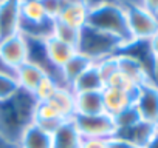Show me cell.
I'll return each instance as SVG.
<instances>
[{"label":"cell","mask_w":158,"mask_h":148,"mask_svg":"<svg viewBox=\"0 0 158 148\" xmlns=\"http://www.w3.org/2000/svg\"><path fill=\"white\" fill-rule=\"evenodd\" d=\"M116 62H118V71L123 72L126 77H129L138 88L152 82L149 66L133 54L127 51H121L116 54Z\"/></svg>","instance_id":"obj_8"},{"label":"cell","mask_w":158,"mask_h":148,"mask_svg":"<svg viewBox=\"0 0 158 148\" xmlns=\"http://www.w3.org/2000/svg\"><path fill=\"white\" fill-rule=\"evenodd\" d=\"M107 148H138L136 145H133L132 142L126 140V139H121L118 136H113L107 140Z\"/></svg>","instance_id":"obj_28"},{"label":"cell","mask_w":158,"mask_h":148,"mask_svg":"<svg viewBox=\"0 0 158 148\" xmlns=\"http://www.w3.org/2000/svg\"><path fill=\"white\" fill-rule=\"evenodd\" d=\"M76 49L79 54L85 56L93 63L116 56L118 53L123 51L118 40L90 26H84L81 29V37H79V43Z\"/></svg>","instance_id":"obj_3"},{"label":"cell","mask_w":158,"mask_h":148,"mask_svg":"<svg viewBox=\"0 0 158 148\" xmlns=\"http://www.w3.org/2000/svg\"><path fill=\"white\" fill-rule=\"evenodd\" d=\"M89 5V19L87 25L96 31H101L115 40L119 42L121 48L126 49L133 45L126 8L119 2H87Z\"/></svg>","instance_id":"obj_1"},{"label":"cell","mask_w":158,"mask_h":148,"mask_svg":"<svg viewBox=\"0 0 158 148\" xmlns=\"http://www.w3.org/2000/svg\"><path fill=\"white\" fill-rule=\"evenodd\" d=\"M116 136L132 142L138 148H147L150 145V142L158 136V125L141 120V122H138L136 125H133L127 130L118 131Z\"/></svg>","instance_id":"obj_13"},{"label":"cell","mask_w":158,"mask_h":148,"mask_svg":"<svg viewBox=\"0 0 158 148\" xmlns=\"http://www.w3.org/2000/svg\"><path fill=\"white\" fill-rule=\"evenodd\" d=\"M20 33V2H0V40Z\"/></svg>","instance_id":"obj_9"},{"label":"cell","mask_w":158,"mask_h":148,"mask_svg":"<svg viewBox=\"0 0 158 148\" xmlns=\"http://www.w3.org/2000/svg\"><path fill=\"white\" fill-rule=\"evenodd\" d=\"M51 22L47 17L42 0H25L20 2V25H42Z\"/></svg>","instance_id":"obj_20"},{"label":"cell","mask_w":158,"mask_h":148,"mask_svg":"<svg viewBox=\"0 0 158 148\" xmlns=\"http://www.w3.org/2000/svg\"><path fill=\"white\" fill-rule=\"evenodd\" d=\"M47 74H50V72L42 65L28 60L27 63H23L22 66H19L14 71V77L17 80L19 88L22 91H25V93L33 96V93L36 91L37 85L40 84V80L47 76Z\"/></svg>","instance_id":"obj_10"},{"label":"cell","mask_w":158,"mask_h":148,"mask_svg":"<svg viewBox=\"0 0 158 148\" xmlns=\"http://www.w3.org/2000/svg\"><path fill=\"white\" fill-rule=\"evenodd\" d=\"M87 19H89V5L87 2H62L60 6V13L57 16L56 20L73 26L76 29H82L87 25Z\"/></svg>","instance_id":"obj_12"},{"label":"cell","mask_w":158,"mask_h":148,"mask_svg":"<svg viewBox=\"0 0 158 148\" xmlns=\"http://www.w3.org/2000/svg\"><path fill=\"white\" fill-rule=\"evenodd\" d=\"M0 69H5V71H10V69H6V68H5V66L2 65V63H0ZM11 72H13V71H11Z\"/></svg>","instance_id":"obj_33"},{"label":"cell","mask_w":158,"mask_h":148,"mask_svg":"<svg viewBox=\"0 0 158 148\" xmlns=\"http://www.w3.org/2000/svg\"><path fill=\"white\" fill-rule=\"evenodd\" d=\"M141 3H143V6H144L147 11H150L153 16L158 17V0H155V2L149 0V2H141Z\"/></svg>","instance_id":"obj_31"},{"label":"cell","mask_w":158,"mask_h":148,"mask_svg":"<svg viewBox=\"0 0 158 148\" xmlns=\"http://www.w3.org/2000/svg\"><path fill=\"white\" fill-rule=\"evenodd\" d=\"M30 60V42L23 34H14L0 40V63L6 69L16 71Z\"/></svg>","instance_id":"obj_6"},{"label":"cell","mask_w":158,"mask_h":148,"mask_svg":"<svg viewBox=\"0 0 158 148\" xmlns=\"http://www.w3.org/2000/svg\"><path fill=\"white\" fill-rule=\"evenodd\" d=\"M102 113H106L102 91L74 94V116H96Z\"/></svg>","instance_id":"obj_15"},{"label":"cell","mask_w":158,"mask_h":148,"mask_svg":"<svg viewBox=\"0 0 158 148\" xmlns=\"http://www.w3.org/2000/svg\"><path fill=\"white\" fill-rule=\"evenodd\" d=\"M34 107V97L22 90L10 100L0 103V139L17 148L22 131L33 122Z\"/></svg>","instance_id":"obj_2"},{"label":"cell","mask_w":158,"mask_h":148,"mask_svg":"<svg viewBox=\"0 0 158 148\" xmlns=\"http://www.w3.org/2000/svg\"><path fill=\"white\" fill-rule=\"evenodd\" d=\"M53 148H81L82 136L79 134L73 120H64L51 133Z\"/></svg>","instance_id":"obj_14"},{"label":"cell","mask_w":158,"mask_h":148,"mask_svg":"<svg viewBox=\"0 0 158 148\" xmlns=\"http://www.w3.org/2000/svg\"><path fill=\"white\" fill-rule=\"evenodd\" d=\"M71 91L74 94L79 93H95V91H102L106 88V84L102 80V77L99 76V72L95 66V63L92 66H89L81 76H79L73 84H71Z\"/></svg>","instance_id":"obj_18"},{"label":"cell","mask_w":158,"mask_h":148,"mask_svg":"<svg viewBox=\"0 0 158 148\" xmlns=\"http://www.w3.org/2000/svg\"><path fill=\"white\" fill-rule=\"evenodd\" d=\"M44 6H45L47 17L53 22V20L57 19V16H59V13H60L62 2H54V0H50V2H44Z\"/></svg>","instance_id":"obj_27"},{"label":"cell","mask_w":158,"mask_h":148,"mask_svg":"<svg viewBox=\"0 0 158 148\" xmlns=\"http://www.w3.org/2000/svg\"><path fill=\"white\" fill-rule=\"evenodd\" d=\"M124 8L133 43H147L158 33V17L147 11L141 2L124 3Z\"/></svg>","instance_id":"obj_4"},{"label":"cell","mask_w":158,"mask_h":148,"mask_svg":"<svg viewBox=\"0 0 158 148\" xmlns=\"http://www.w3.org/2000/svg\"><path fill=\"white\" fill-rule=\"evenodd\" d=\"M113 120H115L116 133H118V131H123V130H127V128L136 125L138 122H141V117H139V114H138V111H136V108H135V105H133V107L124 110L123 113H119L118 116H115ZM115 136H116V134H115Z\"/></svg>","instance_id":"obj_24"},{"label":"cell","mask_w":158,"mask_h":148,"mask_svg":"<svg viewBox=\"0 0 158 148\" xmlns=\"http://www.w3.org/2000/svg\"><path fill=\"white\" fill-rule=\"evenodd\" d=\"M135 96H136V93L133 94V93H127V91H123V90L106 87L102 90V100H104L106 114L115 117L119 113H123L124 110L133 107Z\"/></svg>","instance_id":"obj_11"},{"label":"cell","mask_w":158,"mask_h":148,"mask_svg":"<svg viewBox=\"0 0 158 148\" xmlns=\"http://www.w3.org/2000/svg\"><path fill=\"white\" fill-rule=\"evenodd\" d=\"M51 36L56 37L57 40L68 43L74 48H77L79 43V37H81V29H76L73 26H68L59 20H53V29H51Z\"/></svg>","instance_id":"obj_21"},{"label":"cell","mask_w":158,"mask_h":148,"mask_svg":"<svg viewBox=\"0 0 158 148\" xmlns=\"http://www.w3.org/2000/svg\"><path fill=\"white\" fill-rule=\"evenodd\" d=\"M93 65V62L92 60H89L85 56H82V54H79V53H76L62 68H60V71H59V74H60V80H62V84H64V87H71V84L81 76V74L89 68V66H92Z\"/></svg>","instance_id":"obj_19"},{"label":"cell","mask_w":158,"mask_h":148,"mask_svg":"<svg viewBox=\"0 0 158 148\" xmlns=\"http://www.w3.org/2000/svg\"><path fill=\"white\" fill-rule=\"evenodd\" d=\"M109 139H82L81 148H107Z\"/></svg>","instance_id":"obj_29"},{"label":"cell","mask_w":158,"mask_h":148,"mask_svg":"<svg viewBox=\"0 0 158 148\" xmlns=\"http://www.w3.org/2000/svg\"><path fill=\"white\" fill-rule=\"evenodd\" d=\"M47 103L59 114L62 120H70L74 116V93L68 87H59Z\"/></svg>","instance_id":"obj_17"},{"label":"cell","mask_w":158,"mask_h":148,"mask_svg":"<svg viewBox=\"0 0 158 148\" xmlns=\"http://www.w3.org/2000/svg\"><path fill=\"white\" fill-rule=\"evenodd\" d=\"M106 87H110V88H116V90H123V91H127V93H136L138 91V87L129 79L126 77L123 72H115L113 76L107 80Z\"/></svg>","instance_id":"obj_25"},{"label":"cell","mask_w":158,"mask_h":148,"mask_svg":"<svg viewBox=\"0 0 158 148\" xmlns=\"http://www.w3.org/2000/svg\"><path fill=\"white\" fill-rule=\"evenodd\" d=\"M133 105L141 120L158 125V87H155L152 82L139 87Z\"/></svg>","instance_id":"obj_7"},{"label":"cell","mask_w":158,"mask_h":148,"mask_svg":"<svg viewBox=\"0 0 158 148\" xmlns=\"http://www.w3.org/2000/svg\"><path fill=\"white\" fill-rule=\"evenodd\" d=\"M19 91H20V88L14 77V72L0 69V103L10 100Z\"/></svg>","instance_id":"obj_22"},{"label":"cell","mask_w":158,"mask_h":148,"mask_svg":"<svg viewBox=\"0 0 158 148\" xmlns=\"http://www.w3.org/2000/svg\"><path fill=\"white\" fill-rule=\"evenodd\" d=\"M71 120L82 139H110L116 134L115 120L106 113L96 116H73Z\"/></svg>","instance_id":"obj_5"},{"label":"cell","mask_w":158,"mask_h":148,"mask_svg":"<svg viewBox=\"0 0 158 148\" xmlns=\"http://www.w3.org/2000/svg\"><path fill=\"white\" fill-rule=\"evenodd\" d=\"M17 148H53L51 133L31 122L22 131L17 140Z\"/></svg>","instance_id":"obj_16"},{"label":"cell","mask_w":158,"mask_h":148,"mask_svg":"<svg viewBox=\"0 0 158 148\" xmlns=\"http://www.w3.org/2000/svg\"><path fill=\"white\" fill-rule=\"evenodd\" d=\"M150 80L155 87H158V60L153 62L152 65V72H150Z\"/></svg>","instance_id":"obj_32"},{"label":"cell","mask_w":158,"mask_h":148,"mask_svg":"<svg viewBox=\"0 0 158 148\" xmlns=\"http://www.w3.org/2000/svg\"><path fill=\"white\" fill-rule=\"evenodd\" d=\"M99 76L102 77L104 84H107V80L113 76L115 72H118V62H116V56H112V57H107V59H102L99 62L95 63Z\"/></svg>","instance_id":"obj_26"},{"label":"cell","mask_w":158,"mask_h":148,"mask_svg":"<svg viewBox=\"0 0 158 148\" xmlns=\"http://www.w3.org/2000/svg\"><path fill=\"white\" fill-rule=\"evenodd\" d=\"M59 87H62V85L51 76V74H47V76L40 80V84L37 85L36 91L33 93V97H34L36 102H47L56 93V90Z\"/></svg>","instance_id":"obj_23"},{"label":"cell","mask_w":158,"mask_h":148,"mask_svg":"<svg viewBox=\"0 0 158 148\" xmlns=\"http://www.w3.org/2000/svg\"><path fill=\"white\" fill-rule=\"evenodd\" d=\"M147 48H149V53H150V57L152 60H158V33L147 42Z\"/></svg>","instance_id":"obj_30"}]
</instances>
